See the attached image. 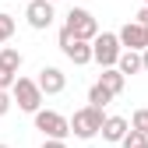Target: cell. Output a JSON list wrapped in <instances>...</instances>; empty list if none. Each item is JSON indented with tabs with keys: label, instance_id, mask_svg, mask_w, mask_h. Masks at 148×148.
<instances>
[{
	"label": "cell",
	"instance_id": "cell-11",
	"mask_svg": "<svg viewBox=\"0 0 148 148\" xmlns=\"http://www.w3.org/2000/svg\"><path fill=\"white\" fill-rule=\"evenodd\" d=\"M127 131H131V123H127V116H106V120H102V131H99V134H102L106 141L120 145Z\"/></svg>",
	"mask_w": 148,
	"mask_h": 148
},
{
	"label": "cell",
	"instance_id": "cell-18",
	"mask_svg": "<svg viewBox=\"0 0 148 148\" xmlns=\"http://www.w3.org/2000/svg\"><path fill=\"white\" fill-rule=\"evenodd\" d=\"M11 106H14V102H11V92H0V116H7Z\"/></svg>",
	"mask_w": 148,
	"mask_h": 148
},
{
	"label": "cell",
	"instance_id": "cell-1",
	"mask_svg": "<svg viewBox=\"0 0 148 148\" xmlns=\"http://www.w3.org/2000/svg\"><path fill=\"white\" fill-rule=\"evenodd\" d=\"M102 109H95V106H85V109H78L67 123H71V134L74 138H81V141H88V138H95L99 131H102Z\"/></svg>",
	"mask_w": 148,
	"mask_h": 148
},
{
	"label": "cell",
	"instance_id": "cell-2",
	"mask_svg": "<svg viewBox=\"0 0 148 148\" xmlns=\"http://www.w3.org/2000/svg\"><path fill=\"white\" fill-rule=\"evenodd\" d=\"M120 39H116V32H99L95 39H92V60H95L102 71L106 67H116V60H120Z\"/></svg>",
	"mask_w": 148,
	"mask_h": 148
},
{
	"label": "cell",
	"instance_id": "cell-3",
	"mask_svg": "<svg viewBox=\"0 0 148 148\" xmlns=\"http://www.w3.org/2000/svg\"><path fill=\"white\" fill-rule=\"evenodd\" d=\"M64 28L74 35V39H81V42H92V39L99 35V21H95V18H92V11H85V7H71Z\"/></svg>",
	"mask_w": 148,
	"mask_h": 148
},
{
	"label": "cell",
	"instance_id": "cell-26",
	"mask_svg": "<svg viewBox=\"0 0 148 148\" xmlns=\"http://www.w3.org/2000/svg\"><path fill=\"white\" fill-rule=\"evenodd\" d=\"M145 148H148V145H145Z\"/></svg>",
	"mask_w": 148,
	"mask_h": 148
},
{
	"label": "cell",
	"instance_id": "cell-6",
	"mask_svg": "<svg viewBox=\"0 0 148 148\" xmlns=\"http://www.w3.org/2000/svg\"><path fill=\"white\" fill-rule=\"evenodd\" d=\"M60 49H64V57H67L74 67H85V64H92V42L74 39L67 28H60Z\"/></svg>",
	"mask_w": 148,
	"mask_h": 148
},
{
	"label": "cell",
	"instance_id": "cell-14",
	"mask_svg": "<svg viewBox=\"0 0 148 148\" xmlns=\"http://www.w3.org/2000/svg\"><path fill=\"white\" fill-rule=\"evenodd\" d=\"M109 102H113V95H109V92H106L102 85H92V88H88V106L102 109V106H109Z\"/></svg>",
	"mask_w": 148,
	"mask_h": 148
},
{
	"label": "cell",
	"instance_id": "cell-10",
	"mask_svg": "<svg viewBox=\"0 0 148 148\" xmlns=\"http://www.w3.org/2000/svg\"><path fill=\"white\" fill-rule=\"evenodd\" d=\"M35 85H39V92H42V95H60V92L67 88V74H64L60 67H42V71H39V81H35Z\"/></svg>",
	"mask_w": 148,
	"mask_h": 148
},
{
	"label": "cell",
	"instance_id": "cell-5",
	"mask_svg": "<svg viewBox=\"0 0 148 148\" xmlns=\"http://www.w3.org/2000/svg\"><path fill=\"white\" fill-rule=\"evenodd\" d=\"M35 131H42L49 141H67L71 123H67V116L53 113V109H39V113H35Z\"/></svg>",
	"mask_w": 148,
	"mask_h": 148
},
{
	"label": "cell",
	"instance_id": "cell-24",
	"mask_svg": "<svg viewBox=\"0 0 148 148\" xmlns=\"http://www.w3.org/2000/svg\"><path fill=\"white\" fill-rule=\"evenodd\" d=\"M145 7H148V0H145Z\"/></svg>",
	"mask_w": 148,
	"mask_h": 148
},
{
	"label": "cell",
	"instance_id": "cell-7",
	"mask_svg": "<svg viewBox=\"0 0 148 148\" xmlns=\"http://www.w3.org/2000/svg\"><path fill=\"white\" fill-rule=\"evenodd\" d=\"M18 67H21V53L14 46L0 49V92H11V85L18 81Z\"/></svg>",
	"mask_w": 148,
	"mask_h": 148
},
{
	"label": "cell",
	"instance_id": "cell-23",
	"mask_svg": "<svg viewBox=\"0 0 148 148\" xmlns=\"http://www.w3.org/2000/svg\"><path fill=\"white\" fill-rule=\"evenodd\" d=\"M49 4H57V0H49Z\"/></svg>",
	"mask_w": 148,
	"mask_h": 148
},
{
	"label": "cell",
	"instance_id": "cell-22",
	"mask_svg": "<svg viewBox=\"0 0 148 148\" xmlns=\"http://www.w3.org/2000/svg\"><path fill=\"white\" fill-rule=\"evenodd\" d=\"M0 148H11V145H0Z\"/></svg>",
	"mask_w": 148,
	"mask_h": 148
},
{
	"label": "cell",
	"instance_id": "cell-9",
	"mask_svg": "<svg viewBox=\"0 0 148 148\" xmlns=\"http://www.w3.org/2000/svg\"><path fill=\"white\" fill-rule=\"evenodd\" d=\"M25 18H28V25L32 28H49L53 25V18H57V11H53V4L49 0H28L25 4Z\"/></svg>",
	"mask_w": 148,
	"mask_h": 148
},
{
	"label": "cell",
	"instance_id": "cell-16",
	"mask_svg": "<svg viewBox=\"0 0 148 148\" xmlns=\"http://www.w3.org/2000/svg\"><path fill=\"white\" fill-rule=\"evenodd\" d=\"M120 145H123V148H145V145H148V138H145V134H138V131H127Z\"/></svg>",
	"mask_w": 148,
	"mask_h": 148
},
{
	"label": "cell",
	"instance_id": "cell-15",
	"mask_svg": "<svg viewBox=\"0 0 148 148\" xmlns=\"http://www.w3.org/2000/svg\"><path fill=\"white\" fill-rule=\"evenodd\" d=\"M131 131H138V134L148 138V109H134V116H131Z\"/></svg>",
	"mask_w": 148,
	"mask_h": 148
},
{
	"label": "cell",
	"instance_id": "cell-21",
	"mask_svg": "<svg viewBox=\"0 0 148 148\" xmlns=\"http://www.w3.org/2000/svg\"><path fill=\"white\" fill-rule=\"evenodd\" d=\"M141 71H148V49H141Z\"/></svg>",
	"mask_w": 148,
	"mask_h": 148
},
{
	"label": "cell",
	"instance_id": "cell-25",
	"mask_svg": "<svg viewBox=\"0 0 148 148\" xmlns=\"http://www.w3.org/2000/svg\"><path fill=\"white\" fill-rule=\"evenodd\" d=\"M25 4H28V0H25Z\"/></svg>",
	"mask_w": 148,
	"mask_h": 148
},
{
	"label": "cell",
	"instance_id": "cell-8",
	"mask_svg": "<svg viewBox=\"0 0 148 148\" xmlns=\"http://www.w3.org/2000/svg\"><path fill=\"white\" fill-rule=\"evenodd\" d=\"M116 39H120V49L141 53V49H148V28L138 25V21H127V25L116 32Z\"/></svg>",
	"mask_w": 148,
	"mask_h": 148
},
{
	"label": "cell",
	"instance_id": "cell-19",
	"mask_svg": "<svg viewBox=\"0 0 148 148\" xmlns=\"http://www.w3.org/2000/svg\"><path fill=\"white\" fill-rule=\"evenodd\" d=\"M134 21H138V25H145V28H148V7H141V11H138V18H134Z\"/></svg>",
	"mask_w": 148,
	"mask_h": 148
},
{
	"label": "cell",
	"instance_id": "cell-13",
	"mask_svg": "<svg viewBox=\"0 0 148 148\" xmlns=\"http://www.w3.org/2000/svg\"><path fill=\"white\" fill-rule=\"evenodd\" d=\"M116 71L123 74H141V53H131V49H123L120 53V60H116Z\"/></svg>",
	"mask_w": 148,
	"mask_h": 148
},
{
	"label": "cell",
	"instance_id": "cell-17",
	"mask_svg": "<svg viewBox=\"0 0 148 148\" xmlns=\"http://www.w3.org/2000/svg\"><path fill=\"white\" fill-rule=\"evenodd\" d=\"M14 28H18L14 18H11V14H0V42H7L11 35H14Z\"/></svg>",
	"mask_w": 148,
	"mask_h": 148
},
{
	"label": "cell",
	"instance_id": "cell-20",
	"mask_svg": "<svg viewBox=\"0 0 148 148\" xmlns=\"http://www.w3.org/2000/svg\"><path fill=\"white\" fill-rule=\"evenodd\" d=\"M42 148H67V141H49V138H46V141H42Z\"/></svg>",
	"mask_w": 148,
	"mask_h": 148
},
{
	"label": "cell",
	"instance_id": "cell-12",
	"mask_svg": "<svg viewBox=\"0 0 148 148\" xmlns=\"http://www.w3.org/2000/svg\"><path fill=\"white\" fill-rule=\"evenodd\" d=\"M95 85H102V88L109 92V95H113V99H116V95H120V92H123V85H127V78H123V74H120L116 67H106V71L99 74V81H95Z\"/></svg>",
	"mask_w": 148,
	"mask_h": 148
},
{
	"label": "cell",
	"instance_id": "cell-4",
	"mask_svg": "<svg viewBox=\"0 0 148 148\" xmlns=\"http://www.w3.org/2000/svg\"><path fill=\"white\" fill-rule=\"evenodd\" d=\"M11 102H18V109H25V113H39L42 106V92L32 78H18L11 85Z\"/></svg>",
	"mask_w": 148,
	"mask_h": 148
}]
</instances>
